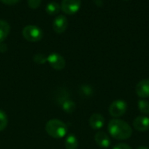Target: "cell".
Here are the masks:
<instances>
[{"mask_svg": "<svg viewBox=\"0 0 149 149\" xmlns=\"http://www.w3.org/2000/svg\"><path fill=\"white\" fill-rule=\"evenodd\" d=\"M109 134L117 141H125L129 139L133 134L131 126L121 119H112L107 126Z\"/></svg>", "mask_w": 149, "mask_h": 149, "instance_id": "obj_1", "label": "cell"}, {"mask_svg": "<svg viewBox=\"0 0 149 149\" xmlns=\"http://www.w3.org/2000/svg\"><path fill=\"white\" fill-rule=\"evenodd\" d=\"M46 133L52 138L61 139L67 133V126L59 119H51L45 125Z\"/></svg>", "mask_w": 149, "mask_h": 149, "instance_id": "obj_2", "label": "cell"}, {"mask_svg": "<svg viewBox=\"0 0 149 149\" xmlns=\"http://www.w3.org/2000/svg\"><path fill=\"white\" fill-rule=\"evenodd\" d=\"M23 36L31 42L39 41L43 38V31L37 25H29L23 29Z\"/></svg>", "mask_w": 149, "mask_h": 149, "instance_id": "obj_3", "label": "cell"}, {"mask_svg": "<svg viewBox=\"0 0 149 149\" xmlns=\"http://www.w3.org/2000/svg\"><path fill=\"white\" fill-rule=\"evenodd\" d=\"M127 110V104L122 100V99H118L113 101L110 106H109V113L111 116L119 118L120 116H123Z\"/></svg>", "mask_w": 149, "mask_h": 149, "instance_id": "obj_4", "label": "cell"}, {"mask_svg": "<svg viewBox=\"0 0 149 149\" xmlns=\"http://www.w3.org/2000/svg\"><path fill=\"white\" fill-rule=\"evenodd\" d=\"M47 61L49 62L51 67L56 70H62L65 67V58L58 53L50 54L47 56Z\"/></svg>", "mask_w": 149, "mask_h": 149, "instance_id": "obj_5", "label": "cell"}, {"mask_svg": "<svg viewBox=\"0 0 149 149\" xmlns=\"http://www.w3.org/2000/svg\"><path fill=\"white\" fill-rule=\"evenodd\" d=\"M60 6L65 13L74 14L79 10L81 6V0H62Z\"/></svg>", "mask_w": 149, "mask_h": 149, "instance_id": "obj_6", "label": "cell"}, {"mask_svg": "<svg viewBox=\"0 0 149 149\" xmlns=\"http://www.w3.org/2000/svg\"><path fill=\"white\" fill-rule=\"evenodd\" d=\"M53 30L58 33H62L65 31L68 25V20L65 16L58 15L53 20Z\"/></svg>", "mask_w": 149, "mask_h": 149, "instance_id": "obj_7", "label": "cell"}, {"mask_svg": "<svg viewBox=\"0 0 149 149\" xmlns=\"http://www.w3.org/2000/svg\"><path fill=\"white\" fill-rule=\"evenodd\" d=\"M135 92L141 98L149 97V79L140 81L135 87Z\"/></svg>", "mask_w": 149, "mask_h": 149, "instance_id": "obj_8", "label": "cell"}, {"mask_svg": "<svg viewBox=\"0 0 149 149\" xmlns=\"http://www.w3.org/2000/svg\"><path fill=\"white\" fill-rule=\"evenodd\" d=\"M134 127L139 132H147L149 130V118L147 116H139L134 120Z\"/></svg>", "mask_w": 149, "mask_h": 149, "instance_id": "obj_9", "label": "cell"}, {"mask_svg": "<svg viewBox=\"0 0 149 149\" xmlns=\"http://www.w3.org/2000/svg\"><path fill=\"white\" fill-rule=\"evenodd\" d=\"M89 125L93 129L100 130L105 125V118L100 113H93L89 119Z\"/></svg>", "mask_w": 149, "mask_h": 149, "instance_id": "obj_10", "label": "cell"}, {"mask_svg": "<svg viewBox=\"0 0 149 149\" xmlns=\"http://www.w3.org/2000/svg\"><path fill=\"white\" fill-rule=\"evenodd\" d=\"M94 140L97 145L102 148H107L111 145V140L109 136L104 132H98L94 136Z\"/></svg>", "mask_w": 149, "mask_h": 149, "instance_id": "obj_11", "label": "cell"}, {"mask_svg": "<svg viewBox=\"0 0 149 149\" xmlns=\"http://www.w3.org/2000/svg\"><path fill=\"white\" fill-rule=\"evenodd\" d=\"M10 30L9 23L5 20L0 19V43H2L8 36Z\"/></svg>", "mask_w": 149, "mask_h": 149, "instance_id": "obj_12", "label": "cell"}, {"mask_svg": "<svg viewBox=\"0 0 149 149\" xmlns=\"http://www.w3.org/2000/svg\"><path fill=\"white\" fill-rule=\"evenodd\" d=\"M61 106H62V109L66 113H69V114L72 113L76 109V104L72 100H70V99L63 100L61 103Z\"/></svg>", "mask_w": 149, "mask_h": 149, "instance_id": "obj_13", "label": "cell"}, {"mask_svg": "<svg viewBox=\"0 0 149 149\" xmlns=\"http://www.w3.org/2000/svg\"><path fill=\"white\" fill-rule=\"evenodd\" d=\"M65 147L66 149H77L79 147L78 139L73 134L68 135L65 141Z\"/></svg>", "mask_w": 149, "mask_h": 149, "instance_id": "obj_14", "label": "cell"}, {"mask_svg": "<svg viewBox=\"0 0 149 149\" xmlns=\"http://www.w3.org/2000/svg\"><path fill=\"white\" fill-rule=\"evenodd\" d=\"M60 9H61V6L57 2H50V3H48L47 5H46V8H45L47 13H49L51 15H54V14L58 13Z\"/></svg>", "mask_w": 149, "mask_h": 149, "instance_id": "obj_15", "label": "cell"}, {"mask_svg": "<svg viewBox=\"0 0 149 149\" xmlns=\"http://www.w3.org/2000/svg\"><path fill=\"white\" fill-rule=\"evenodd\" d=\"M138 108L140 112L145 115L149 114V103L144 99H141L138 101Z\"/></svg>", "mask_w": 149, "mask_h": 149, "instance_id": "obj_16", "label": "cell"}, {"mask_svg": "<svg viewBox=\"0 0 149 149\" xmlns=\"http://www.w3.org/2000/svg\"><path fill=\"white\" fill-rule=\"evenodd\" d=\"M7 125H8V117L3 111L0 110V132L4 130Z\"/></svg>", "mask_w": 149, "mask_h": 149, "instance_id": "obj_17", "label": "cell"}, {"mask_svg": "<svg viewBox=\"0 0 149 149\" xmlns=\"http://www.w3.org/2000/svg\"><path fill=\"white\" fill-rule=\"evenodd\" d=\"M33 61L38 64H45L47 61V56L43 54H37L33 56Z\"/></svg>", "mask_w": 149, "mask_h": 149, "instance_id": "obj_18", "label": "cell"}, {"mask_svg": "<svg viewBox=\"0 0 149 149\" xmlns=\"http://www.w3.org/2000/svg\"><path fill=\"white\" fill-rule=\"evenodd\" d=\"M28 5L31 7V8H38L40 4H41V0H28Z\"/></svg>", "mask_w": 149, "mask_h": 149, "instance_id": "obj_19", "label": "cell"}, {"mask_svg": "<svg viewBox=\"0 0 149 149\" xmlns=\"http://www.w3.org/2000/svg\"><path fill=\"white\" fill-rule=\"evenodd\" d=\"M113 149H132V148L126 143H119L115 145Z\"/></svg>", "mask_w": 149, "mask_h": 149, "instance_id": "obj_20", "label": "cell"}, {"mask_svg": "<svg viewBox=\"0 0 149 149\" xmlns=\"http://www.w3.org/2000/svg\"><path fill=\"white\" fill-rule=\"evenodd\" d=\"M1 1L7 4H16L17 2H18L19 0H1Z\"/></svg>", "mask_w": 149, "mask_h": 149, "instance_id": "obj_21", "label": "cell"}, {"mask_svg": "<svg viewBox=\"0 0 149 149\" xmlns=\"http://www.w3.org/2000/svg\"><path fill=\"white\" fill-rule=\"evenodd\" d=\"M6 49H7L6 45H4V44H3V43H0V50H1L2 52H4Z\"/></svg>", "mask_w": 149, "mask_h": 149, "instance_id": "obj_22", "label": "cell"}, {"mask_svg": "<svg viewBox=\"0 0 149 149\" xmlns=\"http://www.w3.org/2000/svg\"><path fill=\"white\" fill-rule=\"evenodd\" d=\"M93 1H94V3L98 6H102V4H103V1L102 0H93Z\"/></svg>", "mask_w": 149, "mask_h": 149, "instance_id": "obj_23", "label": "cell"}, {"mask_svg": "<svg viewBox=\"0 0 149 149\" xmlns=\"http://www.w3.org/2000/svg\"><path fill=\"white\" fill-rule=\"evenodd\" d=\"M137 149H149V148H148V147H144V146H141V147H139Z\"/></svg>", "mask_w": 149, "mask_h": 149, "instance_id": "obj_24", "label": "cell"}, {"mask_svg": "<svg viewBox=\"0 0 149 149\" xmlns=\"http://www.w3.org/2000/svg\"><path fill=\"white\" fill-rule=\"evenodd\" d=\"M125 1H127V0H125Z\"/></svg>", "mask_w": 149, "mask_h": 149, "instance_id": "obj_25", "label": "cell"}]
</instances>
